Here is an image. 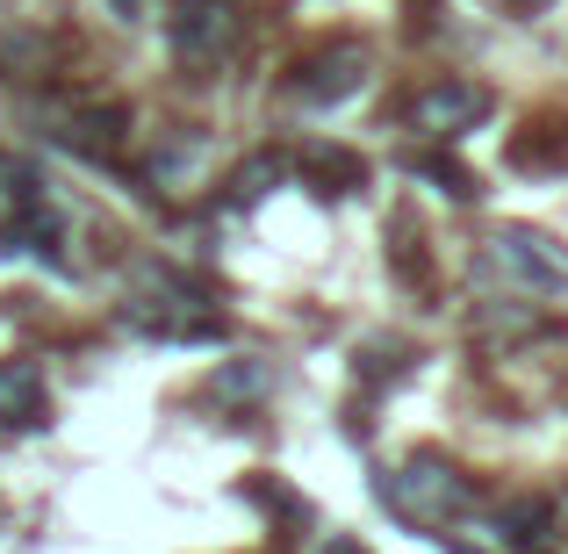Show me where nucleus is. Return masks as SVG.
Listing matches in <instances>:
<instances>
[{
	"label": "nucleus",
	"mask_w": 568,
	"mask_h": 554,
	"mask_svg": "<svg viewBox=\"0 0 568 554\" xmlns=\"http://www.w3.org/2000/svg\"><path fill=\"white\" fill-rule=\"evenodd\" d=\"M252 497H260L266 512H281V518H310V497H303V490H288L281 475H274V483H252Z\"/></svg>",
	"instance_id": "obj_13"
},
{
	"label": "nucleus",
	"mask_w": 568,
	"mask_h": 554,
	"mask_svg": "<svg viewBox=\"0 0 568 554\" xmlns=\"http://www.w3.org/2000/svg\"><path fill=\"white\" fill-rule=\"evenodd\" d=\"M489 266H504L511 281H526V289H540V295H561L568 289V266L532 231H518V223H504V231L489 238Z\"/></svg>",
	"instance_id": "obj_5"
},
{
	"label": "nucleus",
	"mask_w": 568,
	"mask_h": 554,
	"mask_svg": "<svg viewBox=\"0 0 568 554\" xmlns=\"http://www.w3.org/2000/svg\"><path fill=\"white\" fill-rule=\"evenodd\" d=\"M303 173H310V188L346 194V188H361V181H367V159H361V152H346V144H310V152H303Z\"/></svg>",
	"instance_id": "obj_8"
},
{
	"label": "nucleus",
	"mask_w": 568,
	"mask_h": 554,
	"mask_svg": "<svg viewBox=\"0 0 568 554\" xmlns=\"http://www.w3.org/2000/svg\"><path fill=\"white\" fill-rule=\"evenodd\" d=\"M547 526H555V504L547 497H511L497 512V541H511V547H540Z\"/></svg>",
	"instance_id": "obj_10"
},
{
	"label": "nucleus",
	"mask_w": 568,
	"mask_h": 554,
	"mask_svg": "<svg viewBox=\"0 0 568 554\" xmlns=\"http://www.w3.org/2000/svg\"><path fill=\"white\" fill-rule=\"evenodd\" d=\"M361 80H367V51H361V43H338V51L310 58V66L295 72V94H303V101H346Z\"/></svg>",
	"instance_id": "obj_6"
},
{
	"label": "nucleus",
	"mask_w": 568,
	"mask_h": 554,
	"mask_svg": "<svg viewBox=\"0 0 568 554\" xmlns=\"http://www.w3.org/2000/svg\"><path fill=\"white\" fill-rule=\"evenodd\" d=\"M14 245H22V238H14V231H8V223H0V260H8V252H14Z\"/></svg>",
	"instance_id": "obj_15"
},
{
	"label": "nucleus",
	"mask_w": 568,
	"mask_h": 554,
	"mask_svg": "<svg viewBox=\"0 0 568 554\" xmlns=\"http://www.w3.org/2000/svg\"><path fill=\"white\" fill-rule=\"evenodd\" d=\"M281 173H288V159H281V152H252L245 167L231 173V209H252V202H260L266 188L281 181Z\"/></svg>",
	"instance_id": "obj_11"
},
{
	"label": "nucleus",
	"mask_w": 568,
	"mask_h": 554,
	"mask_svg": "<svg viewBox=\"0 0 568 554\" xmlns=\"http://www.w3.org/2000/svg\"><path fill=\"white\" fill-rule=\"evenodd\" d=\"M410 173H417V181H432L439 194H454V202H475V194H483V188H475V173L460 167V159H439V152H432V159H417Z\"/></svg>",
	"instance_id": "obj_12"
},
{
	"label": "nucleus",
	"mask_w": 568,
	"mask_h": 554,
	"mask_svg": "<svg viewBox=\"0 0 568 554\" xmlns=\"http://www.w3.org/2000/svg\"><path fill=\"white\" fill-rule=\"evenodd\" d=\"M51 417V389L37 361H0V425H43Z\"/></svg>",
	"instance_id": "obj_7"
},
{
	"label": "nucleus",
	"mask_w": 568,
	"mask_h": 554,
	"mask_svg": "<svg viewBox=\"0 0 568 554\" xmlns=\"http://www.w3.org/2000/svg\"><path fill=\"white\" fill-rule=\"evenodd\" d=\"M237 37H245V22H237L231 0H187V8L173 14V51H181V66H194V72L223 66V58L237 51Z\"/></svg>",
	"instance_id": "obj_2"
},
{
	"label": "nucleus",
	"mask_w": 568,
	"mask_h": 554,
	"mask_svg": "<svg viewBox=\"0 0 568 554\" xmlns=\"http://www.w3.org/2000/svg\"><path fill=\"white\" fill-rule=\"evenodd\" d=\"M483 115H489V87H475V80H432L410 101V130H425V138H460Z\"/></svg>",
	"instance_id": "obj_3"
},
{
	"label": "nucleus",
	"mask_w": 568,
	"mask_h": 554,
	"mask_svg": "<svg viewBox=\"0 0 568 554\" xmlns=\"http://www.w3.org/2000/svg\"><path fill=\"white\" fill-rule=\"evenodd\" d=\"M324 554H367V547L353 541V533H332V541H324Z\"/></svg>",
	"instance_id": "obj_14"
},
{
	"label": "nucleus",
	"mask_w": 568,
	"mask_h": 554,
	"mask_svg": "<svg viewBox=\"0 0 568 554\" xmlns=\"http://www.w3.org/2000/svg\"><path fill=\"white\" fill-rule=\"evenodd\" d=\"M51 138L80 159H115L123 152V109L101 101H51Z\"/></svg>",
	"instance_id": "obj_4"
},
{
	"label": "nucleus",
	"mask_w": 568,
	"mask_h": 554,
	"mask_svg": "<svg viewBox=\"0 0 568 554\" xmlns=\"http://www.w3.org/2000/svg\"><path fill=\"white\" fill-rule=\"evenodd\" d=\"M382 504L403 518V526L432 533V526H446V518L468 512L475 490H468V475H460L454 461H439V454H410L396 475H382Z\"/></svg>",
	"instance_id": "obj_1"
},
{
	"label": "nucleus",
	"mask_w": 568,
	"mask_h": 554,
	"mask_svg": "<svg viewBox=\"0 0 568 554\" xmlns=\"http://www.w3.org/2000/svg\"><path fill=\"white\" fill-rule=\"evenodd\" d=\"M266 389H274V367H266V361H223L216 382H209V396L231 403V411H252Z\"/></svg>",
	"instance_id": "obj_9"
}]
</instances>
